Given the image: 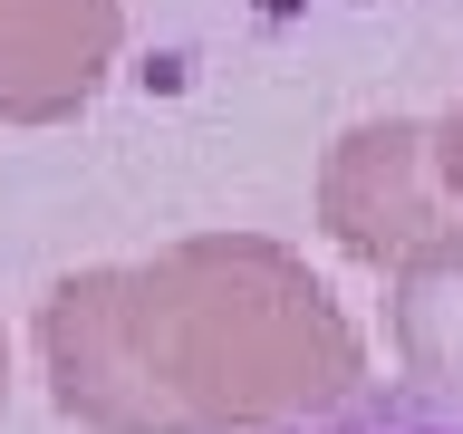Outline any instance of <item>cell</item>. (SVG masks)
Here are the masks:
<instances>
[{
    "label": "cell",
    "instance_id": "cell-1",
    "mask_svg": "<svg viewBox=\"0 0 463 434\" xmlns=\"http://www.w3.org/2000/svg\"><path fill=\"white\" fill-rule=\"evenodd\" d=\"M58 415L97 434H260L357 396L367 338L309 260L260 231H194L155 260L68 270L39 299Z\"/></svg>",
    "mask_w": 463,
    "mask_h": 434
},
{
    "label": "cell",
    "instance_id": "cell-2",
    "mask_svg": "<svg viewBox=\"0 0 463 434\" xmlns=\"http://www.w3.org/2000/svg\"><path fill=\"white\" fill-rule=\"evenodd\" d=\"M318 222L338 241L347 260H367V270H396L415 241H434L444 222H463L444 184H434V126L415 116H367V126H347L328 145V165H318Z\"/></svg>",
    "mask_w": 463,
    "mask_h": 434
},
{
    "label": "cell",
    "instance_id": "cell-3",
    "mask_svg": "<svg viewBox=\"0 0 463 434\" xmlns=\"http://www.w3.org/2000/svg\"><path fill=\"white\" fill-rule=\"evenodd\" d=\"M126 49V0H0V126H68Z\"/></svg>",
    "mask_w": 463,
    "mask_h": 434
},
{
    "label": "cell",
    "instance_id": "cell-4",
    "mask_svg": "<svg viewBox=\"0 0 463 434\" xmlns=\"http://www.w3.org/2000/svg\"><path fill=\"white\" fill-rule=\"evenodd\" d=\"M386 299H396L405 376L463 396V222H444L434 241H415V251L386 270Z\"/></svg>",
    "mask_w": 463,
    "mask_h": 434
},
{
    "label": "cell",
    "instance_id": "cell-5",
    "mask_svg": "<svg viewBox=\"0 0 463 434\" xmlns=\"http://www.w3.org/2000/svg\"><path fill=\"white\" fill-rule=\"evenodd\" d=\"M299 434H463V396H444V386H357L347 405H328V415H309Z\"/></svg>",
    "mask_w": 463,
    "mask_h": 434
},
{
    "label": "cell",
    "instance_id": "cell-6",
    "mask_svg": "<svg viewBox=\"0 0 463 434\" xmlns=\"http://www.w3.org/2000/svg\"><path fill=\"white\" fill-rule=\"evenodd\" d=\"M434 184H444V203L463 212V97L434 116Z\"/></svg>",
    "mask_w": 463,
    "mask_h": 434
}]
</instances>
